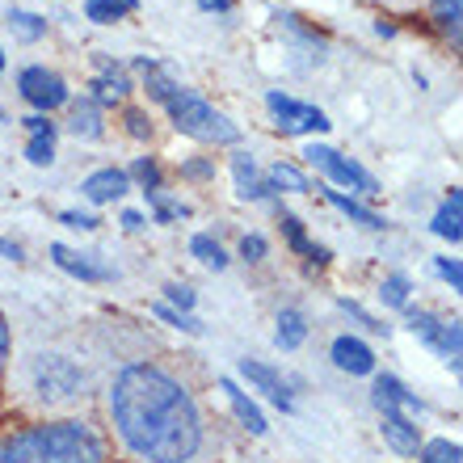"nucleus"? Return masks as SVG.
<instances>
[{
	"label": "nucleus",
	"instance_id": "obj_1",
	"mask_svg": "<svg viewBox=\"0 0 463 463\" xmlns=\"http://www.w3.org/2000/svg\"><path fill=\"white\" fill-rule=\"evenodd\" d=\"M118 439L147 463H190L203 447L194 396L160 366H127L110 388Z\"/></svg>",
	"mask_w": 463,
	"mask_h": 463
},
{
	"label": "nucleus",
	"instance_id": "obj_2",
	"mask_svg": "<svg viewBox=\"0 0 463 463\" xmlns=\"http://www.w3.org/2000/svg\"><path fill=\"white\" fill-rule=\"evenodd\" d=\"M0 463H106V442L85 421H51L0 439Z\"/></svg>",
	"mask_w": 463,
	"mask_h": 463
},
{
	"label": "nucleus",
	"instance_id": "obj_3",
	"mask_svg": "<svg viewBox=\"0 0 463 463\" xmlns=\"http://www.w3.org/2000/svg\"><path fill=\"white\" fill-rule=\"evenodd\" d=\"M375 409H379V430L396 455H417L421 447V434L413 426V413H421V401L404 388L401 379L379 375L375 379Z\"/></svg>",
	"mask_w": 463,
	"mask_h": 463
},
{
	"label": "nucleus",
	"instance_id": "obj_4",
	"mask_svg": "<svg viewBox=\"0 0 463 463\" xmlns=\"http://www.w3.org/2000/svg\"><path fill=\"white\" fill-rule=\"evenodd\" d=\"M160 106L169 110L173 127L182 135H190V139H198V144H236V139H241V131H236V122H232L228 114H220L211 101H203L198 93H190V89H182V85L173 89Z\"/></svg>",
	"mask_w": 463,
	"mask_h": 463
},
{
	"label": "nucleus",
	"instance_id": "obj_5",
	"mask_svg": "<svg viewBox=\"0 0 463 463\" xmlns=\"http://www.w3.org/2000/svg\"><path fill=\"white\" fill-rule=\"evenodd\" d=\"M304 160L307 165H317L325 177H329L333 185H345V190H354V194H379V182L371 177V173L358 165V160H350V156H342L337 147H329V144H307L304 147Z\"/></svg>",
	"mask_w": 463,
	"mask_h": 463
},
{
	"label": "nucleus",
	"instance_id": "obj_6",
	"mask_svg": "<svg viewBox=\"0 0 463 463\" xmlns=\"http://www.w3.org/2000/svg\"><path fill=\"white\" fill-rule=\"evenodd\" d=\"M85 375H80V366L72 358H63V354H43L34 363V388L43 401L60 404V401H72L76 392H80Z\"/></svg>",
	"mask_w": 463,
	"mask_h": 463
},
{
	"label": "nucleus",
	"instance_id": "obj_7",
	"mask_svg": "<svg viewBox=\"0 0 463 463\" xmlns=\"http://www.w3.org/2000/svg\"><path fill=\"white\" fill-rule=\"evenodd\" d=\"M409 325H413V333L439 354L442 363L451 366V371H459V325H455V320H442V317H434V312L409 307Z\"/></svg>",
	"mask_w": 463,
	"mask_h": 463
},
{
	"label": "nucleus",
	"instance_id": "obj_8",
	"mask_svg": "<svg viewBox=\"0 0 463 463\" xmlns=\"http://www.w3.org/2000/svg\"><path fill=\"white\" fill-rule=\"evenodd\" d=\"M266 106H269L274 127H279L282 135H320V131H329V127H333V122L325 118L317 106H304V101L287 98V93H269Z\"/></svg>",
	"mask_w": 463,
	"mask_h": 463
},
{
	"label": "nucleus",
	"instance_id": "obj_9",
	"mask_svg": "<svg viewBox=\"0 0 463 463\" xmlns=\"http://www.w3.org/2000/svg\"><path fill=\"white\" fill-rule=\"evenodd\" d=\"M17 89H22V98L34 106V110H60L63 101H68V85H63L55 72H47V68H25L22 76H17Z\"/></svg>",
	"mask_w": 463,
	"mask_h": 463
},
{
	"label": "nucleus",
	"instance_id": "obj_10",
	"mask_svg": "<svg viewBox=\"0 0 463 463\" xmlns=\"http://www.w3.org/2000/svg\"><path fill=\"white\" fill-rule=\"evenodd\" d=\"M241 375L253 383L261 396H266L269 404H279L282 413H295V396H291V388H287V379L274 371V366H266V363H253V358H244L241 363Z\"/></svg>",
	"mask_w": 463,
	"mask_h": 463
},
{
	"label": "nucleus",
	"instance_id": "obj_11",
	"mask_svg": "<svg viewBox=\"0 0 463 463\" xmlns=\"http://www.w3.org/2000/svg\"><path fill=\"white\" fill-rule=\"evenodd\" d=\"M51 261H55L63 274H72V279H80V282H110L114 279L110 266H101L93 253H76L68 244H51Z\"/></svg>",
	"mask_w": 463,
	"mask_h": 463
},
{
	"label": "nucleus",
	"instance_id": "obj_12",
	"mask_svg": "<svg viewBox=\"0 0 463 463\" xmlns=\"http://www.w3.org/2000/svg\"><path fill=\"white\" fill-rule=\"evenodd\" d=\"M220 392L228 396L232 413L241 417V426L249 430V434H257V439H261V434H266V413H261V409L253 404V396H249V392H244L241 383H236V379H228V375L220 379Z\"/></svg>",
	"mask_w": 463,
	"mask_h": 463
},
{
	"label": "nucleus",
	"instance_id": "obj_13",
	"mask_svg": "<svg viewBox=\"0 0 463 463\" xmlns=\"http://www.w3.org/2000/svg\"><path fill=\"white\" fill-rule=\"evenodd\" d=\"M131 190V177L122 169H98V173H89L85 182H80V194L89 198V203H114V198H122Z\"/></svg>",
	"mask_w": 463,
	"mask_h": 463
},
{
	"label": "nucleus",
	"instance_id": "obj_14",
	"mask_svg": "<svg viewBox=\"0 0 463 463\" xmlns=\"http://www.w3.org/2000/svg\"><path fill=\"white\" fill-rule=\"evenodd\" d=\"M333 363H337V371H345V375H371L375 371V354H371V345L358 342V337H337L333 342Z\"/></svg>",
	"mask_w": 463,
	"mask_h": 463
},
{
	"label": "nucleus",
	"instance_id": "obj_15",
	"mask_svg": "<svg viewBox=\"0 0 463 463\" xmlns=\"http://www.w3.org/2000/svg\"><path fill=\"white\" fill-rule=\"evenodd\" d=\"M232 177H236V190H241V198H249V203H261V198H269L266 177H261V169L253 165V156H249V152H236V156H232Z\"/></svg>",
	"mask_w": 463,
	"mask_h": 463
},
{
	"label": "nucleus",
	"instance_id": "obj_16",
	"mask_svg": "<svg viewBox=\"0 0 463 463\" xmlns=\"http://www.w3.org/2000/svg\"><path fill=\"white\" fill-rule=\"evenodd\" d=\"M68 127H72V135L76 139H101V106L93 98H85V101H76L72 106V118H68Z\"/></svg>",
	"mask_w": 463,
	"mask_h": 463
},
{
	"label": "nucleus",
	"instance_id": "obj_17",
	"mask_svg": "<svg viewBox=\"0 0 463 463\" xmlns=\"http://www.w3.org/2000/svg\"><path fill=\"white\" fill-rule=\"evenodd\" d=\"M127 93H131V80H127L114 63H106V72L93 80V101H98V106H114V101H122Z\"/></svg>",
	"mask_w": 463,
	"mask_h": 463
},
{
	"label": "nucleus",
	"instance_id": "obj_18",
	"mask_svg": "<svg viewBox=\"0 0 463 463\" xmlns=\"http://www.w3.org/2000/svg\"><path fill=\"white\" fill-rule=\"evenodd\" d=\"M307 337V320L299 307H282L279 312V333H274V342L282 345V350H299Z\"/></svg>",
	"mask_w": 463,
	"mask_h": 463
},
{
	"label": "nucleus",
	"instance_id": "obj_19",
	"mask_svg": "<svg viewBox=\"0 0 463 463\" xmlns=\"http://www.w3.org/2000/svg\"><path fill=\"white\" fill-rule=\"evenodd\" d=\"M459 215H463V194L459 190H451V198L439 207V215H434V236H442V241H459Z\"/></svg>",
	"mask_w": 463,
	"mask_h": 463
},
{
	"label": "nucleus",
	"instance_id": "obj_20",
	"mask_svg": "<svg viewBox=\"0 0 463 463\" xmlns=\"http://www.w3.org/2000/svg\"><path fill=\"white\" fill-rule=\"evenodd\" d=\"M135 9H139V0H85L89 22H98V25H114Z\"/></svg>",
	"mask_w": 463,
	"mask_h": 463
},
{
	"label": "nucleus",
	"instance_id": "obj_21",
	"mask_svg": "<svg viewBox=\"0 0 463 463\" xmlns=\"http://www.w3.org/2000/svg\"><path fill=\"white\" fill-rule=\"evenodd\" d=\"M282 232H287V241H291L295 253H307L312 261H317V266H325V261H329V249H320V244L307 241V236H304V223L295 220V215H282Z\"/></svg>",
	"mask_w": 463,
	"mask_h": 463
},
{
	"label": "nucleus",
	"instance_id": "obj_22",
	"mask_svg": "<svg viewBox=\"0 0 463 463\" xmlns=\"http://www.w3.org/2000/svg\"><path fill=\"white\" fill-rule=\"evenodd\" d=\"M325 198H329V203H333V207H337V211H345V215H350L354 223H363V228H371V232H379V228H383V220H379L375 211L358 207V203H354V198H345L342 190H333V185H329V190H325Z\"/></svg>",
	"mask_w": 463,
	"mask_h": 463
},
{
	"label": "nucleus",
	"instance_id": "obj_23",
	"mask_svg": "<svg viewBox=\"0 0 463 463\" xmlns=\"http://www.w3.org/2000/svg\"><path fill=\"white\" fill-rule=\"evenodd\" d=\"M266 185L269 190H291V194H307L312 185H307V177L295 165H274V169L266 173Z\"/></svg>",
	"mask_w": 463,
	"mask_h": 463
},
{
	"label": "nucleus",
	"instance_id": "obj_24",
	"mask_svg": "<svg viewBox=\"0 0 463 463\" xmlns=\"http://www.w3.org/2000/svg\"><path fill=\"white\" fill-rule=\"evenodd\" d=\"M9 25H13V34L22 38V43H38V38L47 34V22H43L38 13H25V9H13Z\"/></svg>",
	"mask_w": 463,
	"mask_h": 463
},
{
	"label": "nucleus",
	"instance_id": "obj_25",
	"mask_svg": "<svg viewBox=\"0 0 463 463\" xmlns=\"http://www.w3.org/2000/svg\"><path fill=\"white\" fill-rule=\"evenodd\" d=\"M190 253H194L203 266H211V269L228 266V253H223V244L215 241V236H194V241H190Z\"/></svg>",
	"mask_w": 463,
	"mask_h": 463
},
{
	"label": "nucleus",
	"instance_id": "obj_26",
	"mask_svg": "<svg viewBox=\"0 0 463 463\" xmlns=\"http://www.w3.org/2000/svg\"><path fill=\"white\" fill-rule=\"evenodd\" d=\"M147 203H152V211H156V223H173V220H182V215H190V207L185 203H173L165 190H144Z\"/></svg>",
	"mask_w": 463,
	"mask_h": 463
},
{
	"label": "nucleus",
	"instance_id": "obj_27",
	"mask_svg": "<svg viewBox=\"0 0 463 463\" xmlns=\"http://www.w3.org/2000/svg\"><path fill=\"white\" fill-rule=\"evenodd\" d=\"M434 22L459 47V0H434Z\"/></svg>",
	"mask_w": 463,
	"mask_h": 463
},
{
	"label": "nucleus",
	"instance_id": "obj_28",
	"mask_svg": "<svg viewBox=\"0 0 463 463\" xmlns=\"http://www.w3.org/2000/svg\"><path fill=\"white\" fill-rule=\"evenodd\" d=\"M25 160L30 165H51L55 160V131H47V135H30V144H25Z\"/></svg>",
	"mask_w": 463,
	"mask_h": 463
},
{
	"label": "nucleus",
	"instance_id": "obj_29",
	"mask_svg": "<svg viewBox=\"0 0 463 463\" xmlns=\"http://www.w3.org/2000/svg\"><path fill=\"white\" fill-rule=\"evenodd\" d=\"M421 451V463H459V442L451 439H434L426 447H417Z\"/></svg>",
	"mask_w": 463,
	"mask_h": 463
},
{
	"label": "nucleus",
	"instance_id": "obj_30",
	"mask_svg": "<svg viewBox=\"0 0 463 463\" xmlns=\"http://www.w3.org/2000/svg\"><path fill=\"white\" fill-rule=\"evenodd\" d=\"M379 295H383L388 307H409V279H404V274H392V279H383Z\"/></svg>",
	"mask_w": 463,
	"mask_h": 463
},
{
	"label": "nucleus",
	"instance_id": "obj_31",
	"mask_svg": "<svg viewBox=\"0 0 463 463\" xmlns=\"http://www.w3.org/2000/svg\"><path fill=\"white\" fill-rule=\"evenodd\" d=\"M156 317H160V320H169L173 329L194 333V337H198V333H203V325H198V320L190 317V312H177V307H169V304H156Z\"/></svg>",
	"mask_w": 463,
	"mask_h": 463
},
{
	"label": "nucleus",
	"instance_id": "obj_32",
	"mask_svg": "<svg viewBox=\"0 0 463 463\" xmlns=\"http://www.w3.org/2000/svg\"><path fill=\"white\" fill-rule=\"evenodd\" d=\"M127 177H135L144 190H160V165H156V160H135Z\"/></svg>",
	"mask_w": 463,
	"mask_h": 463
},
{
	"label": "nucleus",
	"instance_id": "obj_33",
	"mask_svg": "<svg viewBox=\"0 0 463 463\" xmlns=\"http://www.w3.org/2000/svg\"><path fill=\"white\" fill-rule=\"evenodd\" d=\"M165 299H169L177 312H190V307H194V291L182 287V282H169V287H165Z\"/></svg>",
	"mask_w": 463,
	"mask_h": 463
},
{
	"label": "nucleus",
	"instance_id": "obj_34",
	"mask_svg": "<svg viewBox=\"0 0 463 463\" xmlns=\"http://www.w3.org/2000/svg\"><path fill=\"white\" fill-rule=\"evenodd\" d=\"M434 269H439V279H447V282H451V291H463L459 261H451V257H439V261H434Z\"/></svg>",
	"mask_w": 463,
	"mask_h": 463
},
{
	"label": "nucleus",
	"instance_id": "obj_35",
	"mask_svg": "<svg viewBox=\"0 0 463 463\" xmlns=\"http://www.w3.org/2000/svg\"><path fill=\"white\" fill-rule=\"evenodd\" d=\"M266 249H269L266 236H257V232L241 241V257H244V261H261V257H266Z\"/></svg>",
	"mask_w": 463,
	"mask_h": 463
},
{
	"label": "nucleus",
	"instance_id": "obj_36",
	"mask_svg": "<svg viewBox=\"0 0 463 463\" xmlns=\"http://www.w3.org/2000/svg\"><path fill=\"white\" fill-rule=\"evenodd\" d=\"M127 131L135 135V139H147L152 135V122H147L144 110H127Z\"/></svg>",
	"mask_w": 463,
	"mask_h": 463
},
{
	"label": "nucleus",
	"instance_id": "obj_37",
	"mask_svg": "<svg viewBox=\"0 0 463 463\" xmlns=\"http://www.w3.org/2000/svg\"><path fill=\"white\" fill-rule=\"evenodd\" d=\"M60 223H68V228H80V232H93V228H98V220H93V215H85V211H63Z\"/></svg>",
	"mask_w": 463,
	"mask_h": 463
},
{
	"label": "nucleus",
	"instance_id": "obj_38",
	"mask_svg": "<svg viewBox=\"0 0 463 463\" xmlns=\"http://www.w3.org/2000/svg\"><path fill=\"white\" fill-rule=\"evenodd\" d=\"M25 131H30V135H47V131H55V122H47L43 114H30V118H25Z\"/></svg>",
	"mask_w": 463,
	"mask_h": 463
},
{
	"label": "nucleus",
	"instance_id": "obj_39",
	"mask_svg": "<svg viewBox=\"0 0 463 463\" xmlns=\"http://www.w3.org/2000/svg\"><path fill=\"white\" fill-rule=\"evenodd\" d=\"M5 363H9V325L0 317V375H5Z\"/></svg>",
	"mask_w": 463,
	"mask_h": 463
},
{
	"label": "nucleus",
	"instance_id": "obj_40",
	"mask_svg": "<svg viewBox=\"0 0 463 463\" xmlns=\"http://www.w3.org/2000/svg\"><path fill=\"white\" fill-rule=\"evenodd\" d=\"M122 228L139 232V228H144V215H139V211H122Z\"/></svg>",
	"mask_w": 463,
	"mask_h": 463
},
{
	"label": "nucleus",
	"instance_id": "obj_41",
	"mask_svg": "<svg viewBox=\"0 0 463 463\" xmlns=\"http://www.w3.org/2000/svg\"><path fill=\"white\" fill-rule=\"evenodd\" d=\"M185 173H190V177H211V165H207V160H190V165H185Z\"/></svg>",
	"mask_w": 463,
	"mask_h": 463
},
{
	"label": "nucleus",
	"instance_id": "obj_42",
	"mask_svg": "<svg viewBox=\"0 0 463 463\" xmlns=\"http://www.w3.org/2000/svg\"><path fill=\"white\" fill-rule=\"evenodd\" d=\"M232 0H198V9H207V13H223Z\"/></svg>",
	"mask_w": 463,
	"mask_h": 463
},
{
	"label": "nucleus",
	"instance_id": "obj_43",
	"mask_svg": "<svg viewBox=\"0 0 463 463\" xmlns=\"http://www.w3.org/2000/svg\"><path fill=\"white\" fill-rule=\"evenodd\" d=\"M0 253H5V257H13V261H17V257H22V249H17V244H13V241H5V236H0Z\"/></svg>",
	"mask_w": 463,
	"mask_h": 463
},
{
	"label": "nucleus",
	"instance_id": "obj_44",
	"mask_svg": "<svg viewBox=\"0 0 463 463\" xmlns=\"http://www.w3.org/2000/svg\"><path fill=\"white\" fill-rule=\"evenodd\" d=\"M0 68H5V55H0Z\"/></svg>",
	"mask_w": 463,
	"mask_h": 463
}]
</instances>
